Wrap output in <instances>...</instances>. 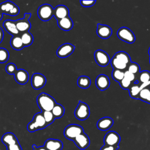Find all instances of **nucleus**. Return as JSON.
Wrapping results in <instances>:
<instances>
[{
    "mask_svg": "<svg viewBox=\"0 0 150 150\" xmlns=\"http://www.w3.org/2000/svg\"><path fill=\"white\" fill-rule=\"evenodd\" d=\"M21 38L25 47L30 46L33 41V36L29 32L22 33Z\"/></svg>",
    "mask_w": 150,
    "mask_h": 150,
    "instance_id": "c85d7f7f",
    "label": "nucleus"
},
{
    "mask_svg": "<svg viewBox=\"0 0 150 150\" xmlns=\"http://www.w3.org/2000/svg\"><path fill=\"white\" fill-rule=\"evenodd\" d=\"M42 113L47 125L53 122L55 118L51 111H42Z\"/></svg>",
    "mask_w": 150,
    "mask_h": 150,
    "instance_id": "72a5a7b5",
    "label": "nucleus"
},
{
    "mask_svg": "<svg viewBox=\"0 0 150 150\" xmlns=\"http://www.w3.org/2000/svg\"><path fill=\"white\" fill-rule=\"evenodd\" d=\"M118 149V147H115L112 146H108L104 145L100 150H117Z\"/></svg>",
    "mask_w": 150,
    "mask_h": 150,
    "instance_id": "a19ab883",
    "label": "nucleus"
},
{
    "mask_svg": "<svg viewBox=\"0 0 150 150\" xmlns=\"http://www.w3.org/2000/svg\"><path fill=\"white\" fill-rule=\"evenodd\" d=\"M14 77L16 81L20 84H26L29 80V73L24 69H17L14 74Z\"/></svg>",
    "mask_w": 150,
    "mask_h": 150,
    "instance_id": "6ab92c4d",
    "label": "nucleus"
},
{
    "mask_svg": "<svg viewBox=\"0 0 150 150\" xmlns=\"http://www.w3.org/2000/svg\"><path fill=\"white\" fill-rule=\"evenodd\" d=\"M30 16V13H25L24 18L23 19H21L15 21L16 28L19 32L24 33L29 32V29L31 28V25L29 21Z\"/></svg>",
    "mask_w": 150,
    "mask_h": 150,
    "instance_id": "9d476101",
    "label": "nucleus"
},
{
    "mask_svg": "<svg viewBox=\"0 0 150 150\" xmlns=\"http://www.w3.org/2000/svg\"><path fill=\"white\" fill-rule=\"evenodd\" d=\"M148 53H149V56H150V47H149V50H148Z\"/></svg>",
    "mask_w": 150,
    "mask_h": 150,
    "instance_id": "a18cd8bd",
    "label": "nucleus"
},
{
    "mask_svg": "<svg viewBox=\"0 0 150 150\" xmlns=\"http://www.w3.org/2000/svg\"><path fill=\"white\" fill-rule=\"evenodd\" d=\"M3 26L6 32L12 35L13 36H17L19 33L15 21H12L11 20H6L3 23Z\"/></svg>",
    "mask_w": 150,
    "mask_h": 150,
    "instance_id": "aec40b11",
    "label": "nucleus"
},
{
    "mask_svg": "<svg viewBox=\"0 0 150 150\" xmlns=\"http://www.w3.org/2000/svg\"><path fill=\"white\" fill-rule=\"evenodd\" d=\"M36 102L42 111H51L57 103L52 96L45 93H42L38 96Z\"/></svg>",
    "mask_w": 150,
    "mask_h": 150,
    "instance_id": "f257e3e1",
    "label": "nucleus"
},
{
    "mask_svg": "<svg viewBox=\"0 0 150 150\" xmlns=\"http://www.w3.org/2000/svg\"><path fill=\"white\" fill-rule=\"evenodd\" d=\"M9 53L8 50L3 47H0V63H4L8 61L9 59Z\"/></svg>",
    "mask_w": 150,
    "mask_h": 150,
    "instance_id": "f704fd0d",
    "label": "nucleus"
},
{
    "mask_svg": "<svg viewBox=\"0 0 150 150\" xmlns=\"http://www.w3.org/2000/svg\"><path fill=\"white\" fill-rule=\"evenodd\" d=\"M75 49V46L69 43H66L59 47L56 54L59 57L66 58L73 53Z\"/></svg>",
    "mask_w": 150,
    "mask_h": 150,
    "instance_id": "9b49d317",
    "label": "nucleus"
},
{
    "mask_svg": "<svg viewBox=\"0 0 150 150\" xmlns=\"http://www.w3.org/2000/svg\"><path fill=\"white\" fill-rule=\"evenodd\" d=\"M113 120L109 117H104L100 118L97 123V127L101 131H107L113 125Z\"/></svg>",
    "mask_w": 150,
    "mask_h": 150,
    "instance_id": "a211bd4d",
    "label": "nucleus"
},
{
    "mask_svg": "<svg viewBox=\"0 0 150 150\" xmlns=\"http://www.w3.org/2000/svg\"><path fill=\"white\" fill-rule=\"evenodd\" d=\"M120 141L121 137L120 135L114 131L108 132L104 138V145L115 147H118Z\"/></svg>",
    "mask_w": 150,
    "mask_h": 150,
    "instance_id": "6e6552de",
    "label": "nucleus"
},
{
    "mask_svg": "<svg viewBox=\"0 0 150 150\" xmlns=\"http://www.w3.org/2000/svg\"><path fill=\"white\" fill-rule=\"evenodd\" d=\"M149 63H150V57H149Z\"/></svg>",
    "mask_w": 150,
    "mask_h": 150,
    "instance_id": "49530a36",
    "label": "nucleus"
},
{
    "mask_svg": "<svg viewBox=\"0 0 150 150\" xmlns=\"http://www.w3.org/2000/svg\"><path fill=\"white\" fill-rule=\"evenodd\" d=\"M133 83L131 82L130 81L128 80L127 79H125L124 77V79L119 83L120 87L124 89V90H129V88H130V87L131 86V85Z\"/></svg>",
    "mask_w": 150,
    "mask_h": 150,
    "instance_id": "e433bc0d",
    "label": "nucleus"
},
{
    "mask_svg": "<svg viewBox=\"0 0 150 150\" xmlns=\"http://www.w3.org/2000/svg\"><path fill=\"white\" fill-rule=\"evenodd\" d=\"M73 142L79 149L82 150L88 148L90 143L88 136L84 132L76 137L74 139Z\"/></svg>",
    "mask_w": 150,
    "mask_h": 150,
    "instance_id": "ddd939ff",
    "label": "nucleus"
},
{
    "mask_svg": "<svg viewBox=\"0 0 150 150\" xmlns=\"http://www.w3.org/2000/svg\"><path fill=\"white\" fill-rule=\"evenodd\" d=\"M43 146L47 150H62L63 147V143L60 140L53 138L46 140Z\"/></svg>",
    "mask_w": 150,
    "mask_h": 150,
    "instance_id": "dca6fc26",
    "label": "nucleus"
},
{
    "mask_svg": "<svg viewBox=\"0 0 150 150\" xmlns=\"http://www.w3.org/2000/svg\"><path fill=\"white\" fill-rule=\"evenodd\" d=\"M74 115L75 117L79 120H86L90 115L89 106L84 102L79 101L74 111Z\"/></svg>",
    "mask_w": 150,
    "mask_h": 150,
    "instance_id": "20e7f679",
    "label": "nucleus"
},
{
    "mask_svg": "<svg viewBox=\"0 0 150 150\" xmlns=\"http://www.w3.org/2000/svg\"><path fill=\"white\" fill-rule=\"evenodd\" d=\"M69 10L68 8L64 5H60L54 8L53 16L57 21L64 18L69 16Z\"/></svg>",
    "mask_w": 150,
    "mask_h": 150,
    "instance_id": "f3484780",
    "label": "nucleus"
},
{
    "mask_svg": "<svg viewBox=\"0 0 150 150\" xmlns=\"http://www.w3.org/2000/svg\"><path fill=\"white\" fill-rule=\"evenodd\" d=\"M137 99L150 104V87L145 88L141 90Z\"/></svg>",
    "mask_w": 150,
    "mask_h": 150,
    "instance_id": "cd10ccee",
    "label": "nucleus"
},
{
    "mask_svg": "<svg viewBox=\"0 0 150 150\" xmlns=\"http://www.w3.org/2000/svg\"><path fill=\"white\" fill-rule=\"evenodd\" d=\"M95 84L98 90L100 91H104L110 87V81L107 76L101 74L97 77Z\"/></svg>",
    "mask_w": 150,
    "mask_h": 150,
    "instance_id": "4468645a",
    "label": "nucleus"
},
{
    "mask_svg": "<svg viewBox=\"0 0 150 150\" xmlns=\"http://www.w3.org/2000/svg\"><path fill=\"white\" fill-rule=\"evenodd\" d=\"M112 57L116 59L117 60L124 64H126L127 65H128L131 62L129 55L127 52L124 51H120L117 52Z\"/></svg>",
    "mask_w": 150,
    "mask_h": 150,
    "instance_id": "5701e85b",
    "label": "nucleus"
},
{
    "mask_svg": "<svg viewBox=\"0 0 150 150\" xmlns=\"http://www.w3.org/2000/svg\"><path fill=\"white\" fill-rule=\"evenodd\" d=\"M46 83V79L41 73H34L31 77V85L35 90H39L43 87Z\"/></svg>",
    "mask_w": 150,
    "mask_h": 150,
    "instance_id": "f8f14e48",
    "label": "nucleus"
},
{
    "mask_svg": "<svg viewBox=\"0 0 150 150\" xmlns=\"http://www.w3.org/2000/svg\"><path fill=\"white\" fill-rule=\"evenodd\" d=\"M33 150H47L44 146H37L36 145L33 144L32 146Z\"/></svg>",
    "mask_w": 150,
    "mask_h": 150,
    "instance_id": "79ce46f5",
    "label": "nucleus"
},
{
    "mask_svg": "<svg viewBox=\"0 0 150 150\" xmlns=\"http://www.w3.org/2000/svg\"><path fill=\"white\" fill-rule=\"evenodd\" d=\"M3 38H4V31H3L2 29L0 27V43L2 41Z\"/></svg>",
    "mask_w": 150,
    "mask_h": 150,
    "instance_id": "37998d69",
    "label": "nucleus"
},
{
    "mask_svg": "<svg viewBox=\"0 0 150 150\" xmlns=\"http://www.w3.org/2000/svg\"><path fill=\"white\" fill-rule=\"evenodd\" d=\"M47 126L42 112H38L35 114L32 120L28 124L27 129L30 132H33L37 130L44 129Z\"/></svg>",
    "mask_w": 150,
    "mask_h": 150,
    "instance_id": "f03ea898",
    "label": "nucleus"
},
{
    "mask_svg": "<svg viewBox=\"0 0 150 150\" xmlns=\"http://www.w3.org/2000/svg\"><path fill=\"white\" fill-rule=\"evenodd\" d=\"M6 148L7 150H22L19 142L6 146Z\"/></svg>",
    "mask_w": 150,
    "mask_h": 150,
    "instance_id": "ea45409f",
    "label": "nucleus"
},
{
    "mask_svg": "<svg viewBox=\"0 0 150 150\" xmlns=\"http://www.w3.org/2000/svg\"><path fill=\"white\" fill-rule=\"evenodd\" d=\"M57 21L58 26L62 30L64 31H69L71 30L73 27V22L69 16L59 19Z\"/></svg>",
    "mask_w": 150,
    "mask_h": 150,
    "instance_id": "412c9836",
    "label": "nucleus"
},
{
    "mask_svg": "<svg viewBox=\"0 0 150 150\" xmlns=\"http://www.w3.org/2000/svg\"><path fill=\"white\" fill-rule=\"evenodd\" d=\"M77 86L81 88H88L91 84L90 79L86 76H80L77 80Z\"/></svg>",
    "mask_w": 150,
    "mask_h": 150,
    "instance_id": "393cba45",
    "label": "nucleus"
},
{
    "mask_svg": "<svg viewBox=\"0 0 150 150\" xmlns=\"http://www.w3.org/2000/svg\"><path fill=\"white\" fill-rule=\"evenodd\" d=\"M83 132H84V129L81 126L72 124L67 125L64 128V135L67 139L73 141L76 137Z\"/></svg>",
    "mask_w": 150,
    "mask_h": 150,
    "instance_id": "7ed1b4c3",
    "label": "nucleus"
},
{
    "mask_svg": "<svg viewBox=\"0 0 150 150\" xmlns=\"http://www.w3.org/2000/svg\"><path fill=\"white\" fill-rule=\"evenodd\" d=\"M138 82L141 84L146 83L150 81V72L148 70H144L140 71L138 75Z\"/></svg>",
    "mask_w": 150,
    "mask_h": 150,
    "instance_id": "7c9ffc66",
    "label": "nucleus"
},
{
    "mask_svg": "<svg viewBox=\"0 0 150 150\" xmlns=\"http://www.w3.org/2000/svg\"><path fill=\"white\" fill-rule=\"evenodd\" d=\"M112 77L115 81L120 83L124 77V71L113 69L112 71Z\"/></svg>",
    "mask_w": 150,
    "mask_h": 150,
    "instance_id": "2f4dec72",
    "label": "nucleus"
},
{
    "mask_svg": "<svg viewBox=\"0 0 150 150\" xmlns=\"http://www.w3.org/2000/svg\"><path fill=\"white\" fill-rule=\"evenodd\" d=\"M80 4L82 6L84 7H90L93 6L96 2V1H94V0H91V1H84V0H81L80 1Z\"/></svg>",
    "mask_w": 150,
    "mask_h": 150,
    "instance_id": "58836bf2",
    "label": "nucleus"
},
{
    "mask_svg": "<svg viewBox=\"0 0 150 150\" xmlns=\"http://www.w3.org/2000/svg\"><path fill=\"white\" fill-rule=\"evenodd\" d=\"M127 70L136 76L137 74H138L140 72V67L138 63L131 62L128 65Z\"/></svg>",
    "mask_w": 150,
    "mask_h": 150,
    "instance_id": "473e14b6",
    "label": "nucleus"
},
{
    "mask_svg": "<svg viewBox=\"0 0 150 150\" xmlns=\"http://www.w3.org/2000/svg\"><path fill=\"white\" fill-rule=\"evenodd\" d=\"M10 44L11 47L13 49L16 50H20L25 47L22 42L21 36H19V35L13 36L11 39Z\"/></svg>",
    "mask_w": 150,
    "mask_h": 150,
    "instance_id": "b1692460",
    "label": "nucleus"
},
{
    "mask_svg": "<svg viewBox=\"0 0 150 150\" xmlns=\"http://www.w3.org/2000/svg\"><path fill=\"white\" fill-rule=\"evenodd\" d=\"M2 17H3V13L0 11V21L2 19Z\"/></svg>",
    "mask_w": 150,
    "mask_h": 150,
    "instance_id": "c03bdc74",
    "label": "nucleus"
},
{
    "mask_svg": "<svg viewBox=\"0 0 150 150\" xmlns=\"http://www.w3.org/2000/svg\"><path fill=\"white\" fill-rule=\"evenodd\" d=\"M139 83L135 82L133 83L130 88H129V96L134 99H137L138 96L141 91L140 89V85H139Z\"/></svg>",
    "mask_w": 150,
    "mask_h": 150,
    "instance_id": "a878e982",
    "label": "nucleus"
},
{
    "mask_svg": "<svg viewBox=\"0 0 150 150\" xmlns=\"http://www.w3.org/2000/svg\"><path fill=\"white\" fill-rule=\"evenodd\" d=\"M110 63L111 66L112 67L113 69H118V70H121L122 71L126 70L127 69L128 65L126 64H124L120 61L117 60L116 59L112 57L111 60H110Z\"/></svg>",
    "mask_w": 150,
    "mask_h": 150,
    "instance_id": "c756f323",
    "label": "nucleus"
},
{
    "mask_svg": "<svg viewBox=\"0 0 150 150\" xmlns=\"http://www.w3.org/2000/svg\"><path fill=\"white\" fill-rule=\"evenodd\" d=\"M0 11L2 13L15 16L19 14V8L12 2L7 1L0 4Z\"/></svg>",
    "mask_w": 150,
    "mask_h": 150,
    "instance_id": "39448f33",
    "label": "nucleus"
},
{
    "mask_svg": "<svg viewBox=\"0 0 150 150\" xmlns=\"http://www.w3.org/2000/svg\"><path fill=\"white\" fill-rule=\"evenodd\" d=\"M112 33V31L110 26L100 23L97 24V34L99 38L103 39H106L109 38L111 36Z\"/></svg>",
    "mask_w": 150,
    "mask_h": 150,
    "instance_id": "2eb2a0df",
    "label": "nucleus"
},
{
    "mask_svg": "<svg viewBox=\"0 0 150 150\" xmlns=\"http://www.w3.org/2000/svg\"><path fill=\"white\" fill-rule=\"evenodd\" d=\"M124 78L127 79L128 80L130 81L132 83L138 82L137 80H136V76L135 74L130 73L129 71H128L127 70L125 71H124Z\"/></svg>",
    "mask_w": 150,
    "mask_h": 150,
    "instance_id": "4c0bfd02",
    "label": "nucleus"
},
{
    "mask_svg": "<svg viewBox=\"0 0 150 150\" xmlns=\"http://www.w3.org/2000/svg\"><path fill=\"white\" fill-rule=\"evenodd\" d=\"M2 143L6 146L18 142V140L15 135L12 132H6L4 134L1 138Z\"/></svg>",
    "mask_w": 150,
    "mask_h": 150,
    "instance_id": "4be33fe9",
    "label": "nucleus"
},
{
    "mask_svg": "<svg viewBox=\"0 0 150 150\" xmlns=\"http://www.w3.org/2000/svg\"><path fill=\"white\" fill-rule=\"evenodd\" d=\"M51 112H52L55 119L60 118L62 117L64 114V108L62 105L56 103L52 110Z\"/></svg>",
    "mask_w": 150,
    "mask_h": 150,
    "instance_id": "bb28decb",
    "label": "nucleus"
},
{
    "mask_svg": "<svg viewBox=\"0 0 150 150\" xmlns=\"http://www.w3.org/2000/svg\"><path fill=\"white\" fill-rule=\"evenodd\" d=\"M94 57L96 63L101 67H105L110 63L109 55L103 50L98 49L96 50Z\"/></svg>",
    "mask_w": 150,
    "mask_h": 150,
    "instance_id": "1a4fd4ad",
    "label": "nucleus"
},
{
    "mask_svg": "<svg viewBox=\"0 0 150 150\" xmlns=\"http://www.w3.org/2000/svg\"><path fill=\"white\" fill-rule=\"evenodd\" d=\"M118 38L127 43H133L135 41V36L133 32L129 28L123 26L120 28L117 32Z\"/></svg>",
    "mask_w": 150,
    "mask_h": 150,
    "instance_id": "0eeeda50",
    "label": "nucleus"
},
{
    "mask_svg": "<svg viewBox=\"0 0 150 150\" xmlns=\"http://www.w3.org/2000/svg\"><path fill=\"white\" fill-rule=\"evenodd\" d=\"M53 11L54 8L50 5L45 4L39 7L37 13L40 20L48 21L53 16Z\"/></svg>",
    "mask_w": 150,
    "mask_h": 150,
    "instance_id": "423d86ee",
    "label": "nucleus"
},
{
    "mask_svg": "<svg viewBox=\"0 0 150 150\" xmlns=\"http://www.w3.org/2000/svg\"><path fill=\"white\" fill-rule=\"evenodd\" d=\"M5 70L9 74H14L17 70L16 66L13 63H8L5 67Z\"/></svg>",
    "mask_w": 150,
    "mask_h": 150,
    "instance_id": "c9c22d12",
    "label": "nucleus"
}]
</instances>
